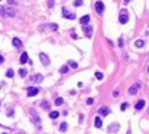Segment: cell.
Wrapping results in <instances>:
<instances>
[{"label":"cell","instance_id":"1","mask_svg":"<svg viewBox=\"0 0 149 134\" xmlns=\"http://www.w3.org/2000/svg\"><path fill=\"white\" fill-rule=\"evenodd\" d=\"M0 13L6 17H15L16 16V10L13 7H3V6H0Z\"/></svg>","mask_w":149,"mask_h":134},{"label":"cell","instance_id":"2","mask_svg":"<svg viewBox=\"0 0 149 134\" xmlns=\"http://www.w3.org/2000/svg\"><path fill=\"white\" fill-rule=\"evenodd\" d=\"M119 22H120L122 25H124V23L129 22V15H127V10H126V9H123V10L120 12V15H119Z\"/></svg>","mask_w":149,"mask_h":134},{"label":"cell","instance_id":"3","mask_svg":"<svg viewBox=\"0 0 149 134\" xmlns=\"http://www.w3.org/2000/svg\"><path fill=\"white\" fill-rule=\"evenodd\" d=\"M94 9H96L97 15H103V13H104V3H103L101 0H97V1L94 3Z\"/></svg>","mask_w":149,"mask_h":134},{"label":"cell","instance_id":"4","mask_svg":"<svg viewBox=\"0 0 149 134\" xmlns=\"http://www.w3.org/2000/svg\"><path fill=\"white\" fill-rule=\"evenodd\" d=\"M31 117H32L35 126H38V127L41 126V118H39V115L36 114V111H35V110H31Z\"/></svg>","mask_w":149,"mask_h":134},{"label":"cell","instance_id":"5","mask_svg":"<svg viewBox=\"0 0 149 134\" xmlns=\"http://www.w3.org/2000/svg\"><path fill=\"white\" fill-rule=\"evenodd\" d=\"M39 61H41L42 62V65H45V67H48V65H49V58H48V55H46V53H43V52H41V53H39Z\"/></svg>","mask_w":149,"mask_h":134},{"label":"cell","instance_id":"6","mask_svg":"<svg viewBox=\"0 0 149 134\" xmlns=\"http://www.w3.org/2000/svg\"><path fill=\"white\" fill-rule=\"evenodd\" d=\"M62 16L65 17V19H70V20H74L75 19V15L74 13H71V12H68L65 7L62 9Z\"/></svg>","mask_w":149,"mask_h":134},{"label":"cell","instance_id":"7","mask_svg":"<svg viewBox=\"0 0 149 134\" xmlns=\"http://www.w3.org/2000/svg\"><path fill=\"white\" fill-rule=\"evenodd\" d=\"M83 30H84V33H85V36H88V38H91V36H93V26L84 25V26H83Z\"/></svg>","mask_w":149,"mask_h":134},{"label":"cell","instance_id":"8","mask_svg":"<svg viewBox=\"0 0 149 134\" xmlns=\"http://www.w3.org/2000/svg\"><path fill=\"white\" fill-rule=\"evenodd\" d=\"M38 92H39L38 88H35V87H29V88H28V97H35V95H38Z\"/></svg>","mask_w":149,"mask_h":134},{"label":"cell","instance_id":"9","mask_svg":"<svg viewBox=\"0 0 149 134\" xmlns=\"http://www.w3.org/2000/svg\"><path fill=\"white\" fill-rule=\"evenodd\" d=\"M99 114L100 115H109V114H110V108H109V107H100Z\"/></svg>","mask_w":149,"mask_h":134},{"label":"cell","instance_id":"10","mask_svg":"<svg viewBox=\"0 0 149 134\" xmlns=\"http://www.w3.org/2000/svg\"><path fill=\"white\" fill-rule=\"evenodd\" d=\"M139 87H141V84H135V85H132V87L129 88V94H130V95H135V94L138 92V89H139Z\"/></svg>","mask_w":149,"mask_h":134},{"label":"cell","instance_id":"11","mask_svg":"<svg viewBox=\"0 0 149 134\" xmlns=\"http://www.w3.org/2000/svg\"><path fill=\"white\" fill-rule=\"evenodd\" d=\"M94 127L96 128H101L103 127V120H101V117H96V120H94Z\"/></svg>","mask_w":149,"mask_h":134},{"label":"cell","instance_id":"12","mask_svg":"<svg viewBox=\"0 0 149 134\" xmlns=\"http://www.w3.org/2000/svg\"><path fill=\"white\" fill-rule=\"evenodd\" d=\"M90 15H84L83 17H81V19H80V23H81V25H87V23H90Z\"/></svg>","mask_w":149,"mask_h":134},{"label":"cell","instance_id":"13","mask_svg":"<svg viewBox=\"0 0 149 134\" xmlns=\"http://www.w3.org/2000/svg\"><path fill=\"white\" fill-rule=\"evenodd\" d=\"M143 107H145V100H139L136 102V105H135V110H136V111H141Z\"/></svg>","mask_w":149,"mask_h":134},{"label":"cell","instance_id":"14","mask_svg":"<svg viewBox=\"0 0 149 134\" xmlns=\"http://www.w3.org/2000/svg\"><path fill=\"white\" fill-rule=\"evenodd\" d=\"M12 42H13V46H15V48H22V46H23V43H22V41H20L19 38H13Z\"/></svg>","mask_w":149,"mask_h":134},{"label":"cell","instance_id":"15","mask_svg":"<svg viewBox=\"0 0 149 134\" xmlns=\"http://www.w3.org/2000/svg\"><path fill=\"white\" fill-rule=\"evenodd\" d=\"M119 124H117V123H114V124H110V126H109V133H114V131H117V130H119Z\"/></svg>","mask_w":149,"mask_h":134},{"label":"cell","instance_id":"16","mask_svg":"<svg viewBox=\"0 0 149 134\" xmlns=\"http://www.w3.org/2000/svg\"><path fill=\"white\" fill-rule=\"evenodd\" d=\"M28 61H29V56H28V53H26V52H23V53H22V56H20V64H26Z\"/></svg>","mask_w":149,"mask_h":134},{"label":"cell","instance_id":"17","mask_svg":"<svg viewBox=\"0 0 149 134\" xmlns=\"http://www.w3.org/2000/svg\"><path fill=\"white\" fill-rule=\"evenodd\" d=\"M67 130H68V124H67V123H61V126H59V131H61V133H65Z\"/></svg>","mask_w":149,"mask_h":134},{"label":"cell","instance_id":"18","mask_svg":"<svg viewBox=\"0 0 149 134\" xmlns=\"http://www.w3.org/2000/svg\"><path fill=\"white\" fill-rule=\"evenodd\" d=\"M58 117H59L58 111H51V112H49V118H51V120H55V118H58Z\"/></svg>","mask_w":149,"mask_h":134},{"label":"cell","instance_id":"19","mask_svg":"<svg viewBox=\"0 0 149 134\" xmlns=\"http://www.w3.org/2000/svg\"><path fill=\"white\" fill-rule=\"evenodd\" d=\"M68 69H70L68 65H62V67L59 68V74H67V72H68Z\"/></svg>","mask_w":149,"mask_h":134},{"label":"cell","instance_id":"20","mask_svg":"<svg viewBox=\"0 0 149 134\" xmlns=\"http://www.w3.org/2000/svg\"><path fill=\"white\" fill-rule=\"evenodd\" d=\"M143 45H145V41H142V39H139V41L135 42V46H136V48H143Z\"/></svg>","mask_w":149,"mask_h":134},{"label":"cell","instance_id":"21","mask_svg":"<svg viewBox=\"0 0 149 134\" xmlns=\"http://www.w3.org/2000/svg\"><path fill=\"white\" fill-rule=\"evenodd\" d=\"M13 75H15V71L9 68L7 71H6V76H7V78H13Z\"/></svg>","mask_w":149,"mask_h":134},{"label":"cell","instance_id":"22","mask_svg":"<svg viewBox=\"0 0 149 134\" xmlns=\"http://www.w3.org/2000/svg\"><path fill=\"white\" fill-rule=\"evenodd\" d=\"M19 75L22 76V78H25V76L28 75V71H26L25 68H22V69H19Z\"/></svg>","mask_w":149,"mask_h":134},{"label":"cell","instance_id":"23","mask_svg":"<svg viewBox=\"0 0 149 134\" xmlns=\"http://www.w3.org/2000/svg\"><path fill=\"white\" fill-rule=\"evenodd\" d=\"M68 65H70L71 68H74V69H77V68H78V64H77L75 61H68Z\"/></svg>","mask_w":149,"mask_h":134},{"label":"cell","instance_id":"24","mask_svg":"<svg viewBox=\"0 0 149 134\" xmlns=\"http://www.w3.org/2000/svg\"><path fill=\"white\" fill-rule=\"evenodd\" d=\"M33 81H35V82H41L42 79H43V76L42 75H39V74H38V75H35V78H32Z\"/></svg>","mask_w":149,"mask_h":134},{"label":"cell","instance_id":"25","mask_svg":"<svg viewBox=\"0 0 149 134\" xmlns=\"http://www.w3.org/2000/svg\"><path fill=\"white\" fill-rule=\"evenodd\" d=\"M41 105H42V108H45V110H49V102H48V101H43V102H42Z\"/></svg>","mask_w":149,"mask_h":134},{"label":"cell","instance_id":"26","mask_svg":"<svg viewBox=\"0 0 149 134\" xmlns=\"http://www.w3.org/2000/svg\"><path fill=\"white\" fill-rule=\"evenodd\" d=\"M74 6H75V7L83 6V0H74Z\"/></svg>","mask_w":149,"mask_h":134},{"label":"cell","instance_id":"27","mask_svg":"<svg viewBox=\"0 0 149 134\" xmlns=\"http://www.w3.org/2000/svg\"><path fill=\"white\" fill-rule=\"evenodd\" d=\"M55 104H57V105H62V104H64V100H62L61 97H58V98L55 100Z\"/></svg>","mask_w":149,"mask_h":134},{"label":"cell","instance_id":"28","mask_svg":"<svg viewBox=\"0 0 149 134\" xmlns=\"http://www.w3.org/2000/svg\"><path fill=\"white\" fill-rule=\"evenodd\" d=\"M96 78H97V79H100V81H101V79H103V78H104V75H103V74H101V72H99V71H97V72H96Z\"/></svg>","mask_w":149,"mask_h":134},{"label":"cell","instance_id":"29","mask_svg":"<svg viewBox=\"0 0 149 134\" xmlns=\"http://www.w3.org/2000/svg\"><path fill=\"white\" fill-rule=\"evenodd\" d=\"M49 27L52 29V30H58V25H57V23H51Z\"/></svg>","mask_w":149,"mask_h":134},{"label":"cell","instance_id":"30","mask_svg":"<svg viewBox=\"0 0 149 134\" xmlns=\"http://www.w3.org/2000/svg\"><path fill=\"white\" fill-rule=\"evenodd\" d=\"M6 114H7V117H13V115H15V111H13V110H9Z\"/></svg>","mask_w":149,"mask_h":134},{"label":"cell","instance_id":"31","mask_svg":"<svg viewBox=\"0 0 149 134\" xmlns=\"http://www.w3.org/2000/svg\"><path fill=\"white\" fill-rule=\"evenodd\" d=\"M126 108H127V104H126V102H123V104L120 105V110H122V111H124Z\"/></svg>","mask_w":149,"mask_h":134},{"label":"cell","instance_id":"32","mask_svg":"<svg viewBox=\"0 0 149 134\" xmlns=\"http://www.w3.org/2000/svg\"><path fill=\"white\" fill-rule=\"evenodd\" d=\"M93 102H94V100H93V98H88V100H87V104H88V105H91Z\"/></svg>","mask_w":149,"mask_h":134},{"label":"cell","instance_id":"33","mask_svg":"<svg viewBox=\"0 0 149 134\" xmlns=\"http://www.w3.org/2000/svg\"><path fill=\"white\" fill-rule=\"evenodd\" d=\"M71 38H73V39H78V35H75V33H71Z\"/></svg>","mask_w":149,"mask_h":134},{"label":"cell","instance_id":"34","mask_svg":"<svg viewBox=\"0 0 149 134\" xmlns=\"http://www.w3.org/2000/svg\"><path fill=\"white\" fill-rule=\"evenodd\" d=\"M9 4H16V0H7Z\"/></svg>","mask_w":149,"mask_h":134},{"label":"cell","instance_id":"35","mask_svg":"<svg viewBox=\"0 0 149 134\" xmlns=\"http://www.w3.org/2000/svg\"><path fill=\"white\" fill-rule=\"evenodd\" d=\"M119 46H123V39H119Z\"/></svg>","mask_w":149,"mask_h":134},{"label":"cell","instance_id":"36","mask_svg":"<svg viewBox=\"0 0 149 134\" xmlns=\"http://www.w3.org/2000/svg\"><path fill=\"white\" fill-rule=\"evenodd\" d=\"M3 62H4V58H3V56L0 55V64H3Z\"/></svg>","mask_w":149,"mask_h":134},{"label":"cell","instance_id":"37","mask_svg":"<svg viewBox=\"0 0 149 134\" xmlns=\"http://www.w3.org/2000/svg\"><path fill=\"white\" fill-rule=\"evenodd\" d=\"M127 134H132V131H130V128H129V130H127Z\"/></svg>","mask_w":149,"mask_h":134},{"label":"cell","instance_id":"38","mask_svg":"<svg viewBox=\"0 0 149 134\" xmlns=\"http://www.w3.org/2000/svg\"><path fill=\"white\" fill-rule=\"evenodd\" d=\"M129 1H130V0H124V3H129Z\"/></svg>","mask_w":149,"mask_h":134},{"label":"cell","instance_id":"39","mask_svg":"<svg viewBox=\"0 0 149 134\" xmlns=\"http://www.w3.org/2000/svg\"><path fill=\"white\" fill-rule=\"evenodd\" d=\"M148 74H149V67H148Z\"/></svg>","mask_w":149,"mask_h":134},{"label":"cell","instance_id":"40","mask_svg":"<svg viewBox=\"0 0 149 134\" xmlns=\"http://www.w3.org/2000/svg\"><path fill=\"white\" fill-rule=\"evenodd\" d=\"M19 134H23V133H19Z\"/></svg>","mask_w":149,"mask_h":134},{"label":"cell","instance_id":"41","mask_svg":"<svg viewBox=\"0 0 149 134\" xmlns=\"http://www.w3.org/2000/svg\"><path fill=\"white\" fill-rule=\"evenodd\" d=\"M0 105H1V102H0Z\"/></svg>","mask_w":149,"mask_h":134},{"label":"cell","instance_id":"42","mask_svg":"<svg viewBox=\"0 0 149 134\" xmlns=\"http://www.w3.org/2000/svg\"><path fill=\"white\" fill-rule=\"evenodd\" d=\"M148 112H149V110H148Z\"/></svg>","mask_w":149,"mask_h":134},{"label":"cell","instance_id":"43","mask_svg":"<svg viewBox=\"0 0 149 134\" xmlns=\"http://www.w3.org/2000/svg\"><path fill=\"white\" fill-rule=\"evenodd\" d=\"M3 134H6V133H3Z\"/></svg>","mask_w":149,"mask_h":134}]
</instances>
